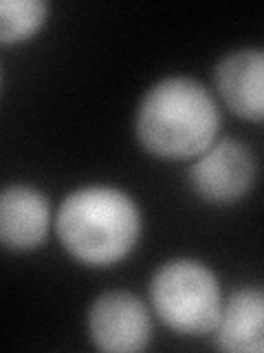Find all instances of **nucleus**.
Returning a JSON list of instances; mask_svg holds the SVG:
<instances>
[{
    "label": "nucleus",
    "mask_w": 264,
    "mask_h": 353,
    "mask_svg": "<svg viewBox=\"0 0 264 353\" xmlns=\"http://www.w3.org/2000/svg\"><path fill=\"white\" fill-rule=\"evenodd\" d=\"M220 110L209 88L190 75L154 82L137 106L135 130L141 146L168 159L198 157L216 141Z\"/></svg>",
    "instance_id": "nucleus-1"
},
{
    "label": "nucleus",
    "mask_w": 264,
    "mask_h": 353,
    "mask_svg": "<svg viewBox=\"0 0 264 353\" xmlns=\"http://www.w3.org/2000/svg\"><path fill=\"white\" fill-rule=\"evenodd\" d=\"M66 252L86 265H110L126 256L141 234L132 196L113 185H84L69 192L55 214Z\"/></svg>",
    "instance_id": "nucleus-2"
},
{
    "label": "nucleus",
    "mask_w": 264,
    "mask_h": 353,
    "mask_svg": "<svg viewBox=\"0 0 264 353\" xmlns=\"http://www.w3.org/2000/svg\"><path fill=\"white\" fill-rule=\"evenodd\" d=\"M150 301L161 323L179 334L214 331L225 303L216 274L194 259L159 265L150 281Z\"/></svg>",
    "instance_id": "nucleus-3"
},
{
    "label": "nucleus",
    "mask_w": 264,
    "mask_h": 353,
    "mask_svg": "<svg viewBox=\"0 0 264 353\" xmlns=\"http://www.w3.org/2000/svg\"><path fill=\"white\" fill-rule=\"evenodd\" d=\"M194 192L209 203H234L256 179V157L238 139H218L187 170Z\"/></svg>",
    "instance_id": "nucleus-4"
},
{
    "label": "nucleus",
    "mask_w": 264,
    "mask_h": 353,
    "mask_svg": "<svg viewBox=\"0 0 264 353\" xmlns=\"http://www.w3.org/2000/svg\"><path fill=\"white\" fill-rule=\"evenodd\" d=\"M88 334L97 349L130 353L148 347L152 320L139 296L126 290L99 294L88 309Z\"/></svg>",
    "instance_id": "nucleus-5"
},
{
    "label": "nucleus",
    "mask_w": 264,
    "mask_h": 353,
    "mask_svg": "<svg viewBox=\"0 0 264 353\" xmlns=\"http://www.w3.org/2000/svg\"><path fill=\"white\" fill-rule=\"evenodd\" d=\"M223 102L245 119H264V49L242 47L225 53L214 66Z\"/></svg>",
    "instance_id": "nucleus-6"
},
{
    "label": "nucleus",
    "mask_w": 264,
    "mask_h": 353,
    "mask_svg": "<svg viewBox=\"0 0 264 353\" xmlns=\"http://www.w3.org/2000/svg\"><path fill=\"white\" fill-rule=\"evenodd\" d=\"M51 208L38 188L9 183L0 194V241L9 250H33L47 239Z\"/></svg>",
    "instance_id": "nucleus-7"
},
{
    "label": "nucleus",
    "mask_w": 264,
    "mask_h": 353,
    "mask_svg": "<svg viewBox=\"0 0 264 353\" xmlns=\"http://www.w3.org/2000/svg\"><path fill=\"white\" fill-rule=\"evenodd\" d=\"M218 349L236 353H264V287H236L223 303L214 329Z\"/></svg>",
    "instance_id": "nucleus-8"
},
{
    "label": "nucleus",
    "mask_w": 264,
    "mask_h": 353,
    "mask_svg": "<svg viewBox=\"0 0 264 353\" xmlns=\"http://www.w3.org/2000/svg\"><path fill=\"white\" fill-rule=\"evenodd\" d=\"M44 0H3L0 3V42L11 44L33 36L47 20Z\"/></svg>",
    "instance_id": "nucleus-9"
}]
</instances>
